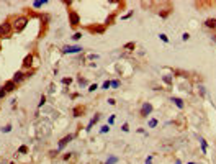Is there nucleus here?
<instances>
[{"label": "nucleus", "mask_w": 216, "mask_h": 164, "mask_svg": "<svg viewBox=\"0 0 216 164\" xmlns=\"http://www.w3.org/2000/svg\"><path fill=\"white\" fill-rule=\"evenodd\" d=\"M72 38H74V39H80V38H82V33H75Z\"/></svg>", "instance_id": "nucleus-28"}, {"label": "nucleus", "mask_w": 216, "mask_h": 164, "mask_svg": "<svg viewBox=\"0 0 216 164\" xmlns=\"http://www.w3.org/2000/svg\"><path fill=\"white\" fill-rule=\"evenodd\" d=\"M18 153H21V154H25V153H28V148H26L25 144H23V146H20V148H18Z\"/></svg>", "instance_id": "nucleus-16"}, {"label": "nucleus", "mask_w": 216, "mask_h": 164, "mask_svg": "<svg viewBox=\"0 0 216 164\" xmlns=\"http://www.w3.org/2000/svg\"><path fill=\"white\" fill-rule=\"evenodd\" d=\"M71 82H72V79H71V77H69V79H67V77L62 79V84H65V85H67V84H71Z\"/></svg>", "instance_id": "nucleus-24"}, {"label": "nucleus", "mask_w": 216, "mask_h": 164, "mask_svg": "<svg viewBox=\"0 0 216 164\" xmlns=\"http://www.w3.org/2000/svg\"><path fill=\"white\" fill-rule=\"evenodd\" d=\"M98 120H100V115H95V117L92 118V122H90V123H89V126H87V130H90V128H92V126H93V125H95V123H97Z\"/></svg>", "instance_id": "nucleus-12"}, {"label": "nucleus", "mask_w": 216, "mask_h": 164, "mask_svg": "<svg viewBox=\"0 0 216 164\" xmlns=\"http://www.w3.org/2000/svg\"><path fill=\"white\" fill-rule=\"evenodd\" d=\"M72 138H74L72 135H69V136H64V138H62V139L59 141V149H62V148H64L65 144L69 143V141H72Z\"/></svg>", "instance_id": "nucleus-8"}, {"label": "nucleus", "mask_w": 216, "mask_h": 164, "mask_svg": "<svg viewBox=\"0 0 216 164\" xmlns=\"http://www.w3.org/2000/svg\"><path fill=\"white\" fill-rule=\"evenodd\" d=\"M172 102H175V105L178 107V108H183V102L178 97H174V98H172Z\"/></svg>", "instance_id": "nucleus-13"}, {"label": "nucleus", "mask_w": 216, "mask_h": 164, "mask_svg": "<svg viewBox=\"0 0 216 164\" xmlns=\"http://www.w3.org/2000/svg\"><path fill=\"white\" fill-rule=\"evenodd\" d=\"M25 77H26L25 74H23L21 71H18V72H15V76H13V79H12V80L15 82V84H20V82H21V80H23Z\"/></svg>", "instance_id": "nucleus-6"}, {"label": "nucleus", "mask_w": 216, "mask_h": 164, "mask_svg": "<svg viewBox=\"0 0 216 164\" xmlns=\"http://www.w3.org/2000/svg\"><path fill=\"white\" fill-rule=\"evenodd\" d=\"M159 38L162 39L164 43H167V41H169V38H167V36H165V35H161V36H159Z\"/></svg>", "instance_id": "nucleus-29"}, {"label": "nucleus", "mask_w": 216, "mask_h": 164, "mask_svg": "<svg viewBox=\"0 0 216 164\" xmlns=\"http://www.w3.org/2000/svg\"><path fill=\"white\" fill-rule=\"evenodd\" d=\"M26 25H28V18L26 17H18V18H15V21H13V30L15 31H21V30H25Z\"/></svg>", "instance_id": "nucleus-1"}, {"label": "nucleus", "mask_w": 216, "mask_h": 164, "mask_svg": "<svg viewBox=\"0 0 216 164\" xmlns=\"http://www.w3.org/2000/svg\"><path fill=\"white\" fill-rule=\"evenodd\" d=\"M187 164H196V163H187Z\"/></svg>", "instance_id": "nucleus-35"}, {"label": "nucleus", "mask_w": 216, "mask_h": 164, "mask_svg": "<svg viewBox=\"0 0 216 164\" xmlns=\"http://www.w3.org/2000/svg\"><path fill=\"white\" fill-rule=\"evenodd\" d=\"M13 26L10 21H5V23H2L0 25V38H5V36H10V33H12Z\"/></svg>", "instance_id": "nucleus-2"}, {"label": "nucleus", "mask_w": 216, "mask_h": 164, "mask_svg": "<svg viewBox=\"0 0 216 164\" xmlns=\"http://www.w3.org/2000/svg\"><path fill=\"white\" fill-rule=\"evenodd\" d=\"M205 25L208 26V28H216V18H208Z\"/></svg>", "instance_id": "nucleus-11"}, {"label": "nucleus", "mask_w": 216, "mask_h": 164, "mask_svg": "<svg viewBox=\"0 0 216 164\" xmlns=\"http://www.w3.org/2000/svg\"><path fill=\"white\" fill-rule=\"evenodd\" d=\"M69 21H71V25L72 26H77L79 23H80V17L77 15V12H69Z\"/></svg>", "instance_id": "nucleus-3"}, {"label": "nucleus", "mask_w": 216, "mask_h": 164, "mask_svg": "<svg viewBox=\"0 0 216 164\" xmlns=\"http://www.w3.org/2000/svg\"><path fill=\"white\" fill-rule=\"evenodd\" d=\"M80 51H82L80 46H65L62 49V52H65V54H74V52H80Z\"/></svg>", "instance_id": "nucleus-4"}, {"label": "nucleus", "mask_w": 216, "mask_h": 164, "mask_svg": "<svg viewBox=\"0 0 216 164\" xmlns=\"http://www.w3.org/2000/svg\"><path fill=\"white\" fill-rule=\"evenodd\" d=\"M115 163H116V157H115V156H111L110 159L106 161V164H115Z\"/></svg>", "instance_id": "nucleus-21"}, {"label": "nucleus", "mask_w": 216, "mask_h": 164, "mask_svg": "<svg viewBox=\"0 0 216 164\" xmlns=\"http://www.w3.org/2000/svg\"><path fill=\"white\" fill-rule=\"evenodd\" d=\"M113 20H115V15H110V17L106 18V25H110V23L113 21Z\"/></svg>", "instance_id": "nucleus-23"}, {"label": "nucleus", "mask_w": 216, "mask_h": 164, "mask_svg": "<svg viewBox=\"0 0 216 164\" xmlns=\"http://www.w3.org/2000/svg\"><path fill=\"white\" fill-rule=\"evenodd\" d=\"M190 38V35H188V33H185V35H183V36H182V39H183V41H187V39H188Z\"/></svg>", "instance_id": "nucleus-31"}, {"label": "nucleus", "mask_w": 216, "mask_h": 164, "mask_svg": "<svg viewBox=\"0 0 216 164\" xmlns=\"http://www.w3.org/2000/svg\"><path fill=\"white\" fill-rule=\"evenodd\" d=\"M111 85H113V87H118V85H120V82H118V80H113V82H111Z\"/></svg>", "instance_id": "nucleus-32"}, {"label": "nucleus", "mask_w": 216, "mask_h": 164, "mask_svg": "<svg viewBox=\"0 0 216 164\" xmlns=\"http://www.w3.org/2000/svg\"><path fill=\"white\" fill-rule=\"evenodd\" d=\"M92 30H93V31H97V33H103V26H97V28H92Z\"/></svg>", "instance_id": "nucleus-19"}, {"label": "nucleus", "mask_w": 216, "mask_h": 164, "mask_svg": "<svg viewBox=\"0 0 216 164\" xmlns=\"http://www.w3.org/2000/svg\"><path fill=\"white\" fill-rule=\"evenodd\" d=\"M156 125H157V120H156V118H152V120L149 122V126H151V128H154Z\"/></svg>", "instance_id": "nucleus-20"}, {"label": "nucleus", "mask_w": 216, "mask_h": 164, "mask_svg": "<svg viewBox=\"0 0 216 164\" xmlns=\"http://www.w3.org/2000/svg\"><path fill=\"white\" fill-rule=\"evenodd\" d=\"M44 102H46V97L43 95V97H41V100H39V107H43V104H44Z\"/></svg>", "instance_id": "nucleus-30"}, {"label": "nucleus", "mask_w": 216, "mask_h": 164, "mask_svg": "<svg viewBox=\"0 0 216 164\" xmlns=\"http://www.w3.org/2000/svg\"><path fill=\"white\" fill-rule=\"evenodd\" d=\"M8 131H12V125H7L5 128H2V133H8Z\"/></svg>", "instance_id": "nucleus-17"}, {"label": "nucleus", "mask_w": 216, "mask_h": 164, "mask_svg": "<svg viewBox=\"0 0 216 164\" xmlns=\"http://www.w3.org/2000/svg\"><path fill=\"white\" fill-rule=\"evenodd\" d=\"M108 104H110V105H115L116 102H115V98H110V100H108Z\"/></svg>", "instance_id": "nucleus-33"}, {"label": "nucleus", "mask_w": 216, "mask_h": 164, "mask_svg": "<svg viewBox=\"0 0 216 164\" xmlns=\"http://www.w3.org/2000/svg\"><path fill=\"white\" fill-rule=\"evenodd\" d=\"M84 112H85L84 107H82V105H77V107L74 108V112H72V113H74V117H80V115H82Z\"/></svg>", "instance_id": "nucleus-9"}, {"label": "nucleus", "mask_w": 216, "mask_h": 164, "mask_svg": "<svg viewBox=\"0 0 216 164\" xmlns=\"http://www.w3.org/2000/svg\"><path fill=\"white\" fill-rule=\"evenodd\" d=\"M7 95V92H5V89L3 87H0V98H3Z\"/></svg>", "instance_id": "nucleus-22"}, {"label": "nucleus", "mask_w": 216, "mask_h": 164, "mask_svg": "<svg viewBox=\"0 0 216 164\" xmlns=\"http://www.w3.org/2000/svg\"><path fill=\"white\" fill-rule=\"evenodd\" d=\"M31 62H33V56H31V54L25 56V59H23V67H30Z\"/></svg>", "instance_id": "nucleus-10"}, {"label": "nucleus", "mask_w": 216, "mask_h": 164, "mask_svg": "<svg viewBox=\"0 0 216 164\" xmlns=\"http://www.w3.org/2000/svg\"><path fill=\"white\" fill-rule=\"evenodd\" d=\"M134 43H133V41H131V43H126V44H124V49H128V51H131V49H133V48H134Z\"/></svg>", "instance_id": "nucleus-15"}, {"label": "nucleus", "mask_w": 216, "mask_h": 164, "mask_svg": "<svg viewBox=\"0 0 216 164\" xmlns=\"http://www.w3.org/2000/svg\"><path fill=\"white\" fill-rule=\"evenodd\" d=\"M200 141H201V148H203V153H205L206 151V141L205 139H200Z\"/></svg>", "instance_id": "nucleus-26"}, {"label": "nucleus", "mask_w": 216, "mask_h": 164, "mask_svg": "<svg viewBox=\"0 0 216 164\" xmlns=\"http://www.w3.org/2000/svg\"><path fill=\"white\" fill-rule=\"evenodd\" d=\"M128 130H129V126H128V125L124 123V125H123V131H128Z\"/></svg>", "instance_id": "nucleus-34"}, {"label": "nucleus", "mask_w": 216, "mask_h": 164, "mask_svg": "<svg viewBox=\"0 0 216 164\" xmlns=\"http://www.w3.org/2000/svg\"><path fill=\"white\" fill-rule=\"evenodd\" d=\"M44 3H48V0H36V2L33 3V7H34V8H39V7L44 5Z\"/></svg>", "instance_id": "nucleus-14"}, {"label": "nucleus", "mask_w": 216, "mask_h": 164, "mask_svg": "<svg viewBox=\"0 0 216 164\" xmlns=\"http://www.w3.org/2000/svg\"><path fill=\"white\" fill-rule=\"evenodd\" d=\"M102 133H106V131H110V128H108V125H105V126H102Z\"/></svg>", "instance_id": "nucleus-25"}, {"label": "nucleus", "mask_w": 216, "mask_h": 164, "mask_svg": "<svg viewBox=\"0 0 216 164\" xmlns=\"http://www.w3.org/2000/svg\"><path fill=\"white\" fill-rule=\"evenodd\" d=\"M175 164H180V161H177V163H175Z\"/></svg>", "instance_id": "nucleus-36"}, {"label": "nucleus", "mask_w": 216, "mask_h": 164, "mask_svg": "<svg viewBox=\"0 0 216 164\" xmlns=\"http://www.w3.org/2000/svg\"><path fill=\"white\" fill-rule=\"evenodd\" d=\"M95 89H98V85H97V84H92L90 87H89V90H90V92H93Z\"/></svg>", "instance_id": "nucleus-27"}, {"label": "nucleus", "mask_w": 216, "mask_h": 164, "mask_svg": "<svg viewBox=\"0 0 216 164\" xmlns=\"http://www.w3.org/2000/svg\"><path fill=\"white\" fill-rule=\"evenodd\" d=\"M3 89H5V92L8 94V92H12V90H15V89H17V84H15L13 80H8V82H5Z\"/></svg>", "instance_id": "nucleus-7"}, {"label": "nucleus", "mask_w": 216, "mask_h": 164, "mask_svg": "<svg viewBox=\"0 0 216 164\" xmlns=\"http://www.w3.org/2000/svg\"><path fill=\"white\" fill-rule=\"evenodd\" d=\"M102 87H103V89H110V87H111V82H110V80H105Z\"/></svg>", "instance_id": "nucleus-18"}, {"label": "nucleus", "mask_w": 216, "mask_h": 164, "mask_svg": "<svg viewBox=\"0 0 216 164\" xmlns=\"http://www.w3.org/2000/svg\"><path fill=\"white\" fill-rule=\"evenodd\" d=\"M151 112H152V105L151 104H144L143 108H141V115H143V117H147Z\"/></svg>", "instance_id": "nucleus-5"}]
</instances>
